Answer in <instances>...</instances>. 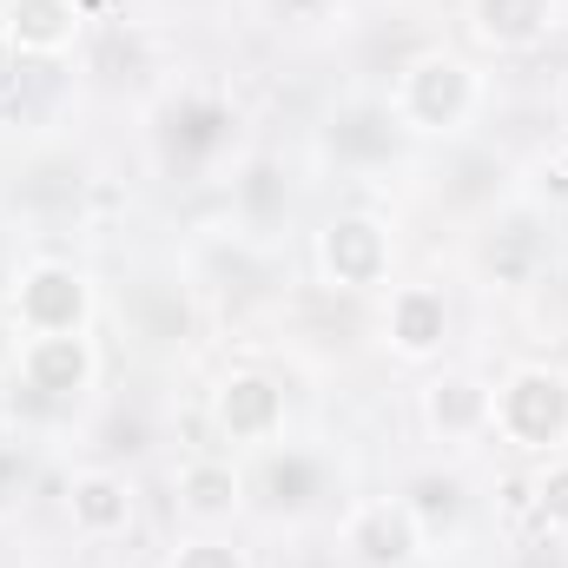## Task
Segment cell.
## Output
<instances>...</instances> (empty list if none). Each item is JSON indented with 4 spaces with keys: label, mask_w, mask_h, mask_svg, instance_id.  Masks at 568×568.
I'll return each instance as SVG.
<instances>
[{
    "label": "cell",
    "mask_w": 568,
    "mask_h": 568,
    "mask_svg": "<svg viewBox=\"0 0 568 568\" xmlns=\"http://www.w3.org/2000/svg\"><path fill=\"white\" fill-rule=\"evenodd\" d=\"M489 429L529 456L568 449V377L549 364H516L489 397Z\"/></svg>",
    "instance_id": "obj_1"
},
{
    "label": "cell",
    "mask_w": 568,
    "mask_h": 568,
    "mask_svg": "<svg viewBox=\"0 0 568 568\" xmlns=\"http://www.w3.org/2000/svg\"><path fill=\"white\" fill-rule=\"evenodd\" d=\"M476 100H483V87L456 53H417L390 87V113L404 133H456V126H469Z\"/></svg>",
    "instance_id": "obj_2"
},
{
    "label": "cell",
    "mask_w": 568,
    "mask_h": 568,
    "mask_svg": "<svg viewBox=\"0 0 568 568\" xmlns=\"http://www.w3.org/2000/svg\"><path fill=\"white\" fill-rule=\"evenodd\" d=\"M93 317V284L80 265H60V258H40L27 265L13 284V324L27 337H67V331H87Z\"/></svg>",
    "instance_id": "obj_3"
},
{
    "label": "cell",
    "mask_w": 568,
    "mask_h": 568,
    "mask_svg": "<svg viewBox=\"0 0 568 568\" xmlns=\"http://www.w3.org/2000/svg\"><path fill=\"white\" fill-rule=\"evenodd\" d=\"M390 258H397L390 225L371 219V212H337L317 232V265H324V278L337 291H377L390 278Z\"/></svg>",
    "instance_id": "obj_4"
},
{
    "label": "cell",
    "mask_w": 568,
    "mask_h": 568,
    "mask_svg": "<svg viewBox=\"0 0 568 568\" xmlns=\"http://www.w3.org/2000/svg\"><path fill=\"white\" fill-rule=\"evenodd\" d=\"M344 542H351V556L364 568H410L424 556L429 529L417 523V509H410L404 496H371V503L351 509Z\"/></svg>",
    "instance_id": "obj_5"
},
{
    "label": "cell",
    "mask_w": 568,
    "mask_h": 568,
    "mask_svg": "<svg viewBox=\"0 0 568 568\" xmlns=\"http://www.w3.org/2000/svg\"><path fill=\"white\" fill-rule=\"evenodd\" d=\"M93 337L87 331H67V337H27L20 344V384L40 397V404H73L80 390H93Z\"/></svg>",
    "instance_id": "obj_6"
},
{
    "label": "cell",
    "mask_w": 568,
    "mask_h": 568,
    "mask_svg": "<svg viewBox=\"0 0 568 568\" xmlns=\"http://www.w3.org/2000/svg\"><path fill=\"white\" fill-rule=\"evenodd\" d=\"M212 417L232 443H272L284 429V384H272L265 371H232L212 397Z\"/></svg>",
    "instance_id": "obj_7"
},
{
    "label": "cell",
    "mask_w": 568,
    "mask_h": 568,
    "mask_svg": "<svg viewBox=\"0 0 568 568\" xmlns=\"http://www.w3.org/2000/svg\"><path fill=\"white\" fill-rule=\"evenodd\" d=\"M87 7L80 0H7L0 7V33L20 60H60L80 40Z\"/></svg>",
    "instance_id": "obj_8"
},
{
    "label": "cell",
    "mask_w": 568,
    "mask_h": 568,
    "mask_svg": "<svg viewBox=\"0 0 568 568\" xmlns=\"http://www.w3.org/2000/svg\"><path fill=\"white\" fill-rule=\"evenodd\" d=\"M384 337H390V351L410 357V364L436 357L443 337H449V297H443L436 284H397V291H390V311H384Z\"/></svg>",
    "instance_id": "obj_9"
},
{
    "label": "cell",
    "mask_w": 568,
    "mask_h": 568,
    "mask_svg": "<svg viewBox=\"0 0 568 568\" xmlns=\"http://www.w3.org/2000/svg\"><path fill=\"white\" fill-rule=\"evenodd\" d=\"M562 0H469V27L496 53H529L556 33Z\"/></svg>",
    "instance_id": "obj_10"
},
{
    "label": "cell",
    "mask_w": 568,
    "mask_h": 568,
    "mask_svg": "<svg viewBox=\"0 0 568 568\" xmlns=\"http://www.w3.org/2000/svg\"><path fill=\"white\" fill-rule=\"evenodd\" d=\"M67 516H73V529H80L87 542L126 536V529H133V489H126V476H113V469H80V476L67 483Z\"/></svg>",
    "instance_id": "obj_11"
},
{
    "label": "cell",
    "mask_w": 568,
    "mask_h": 568,
    "mask_svg": "<svg viewBox=\"0 0 568 568\" xmlns=\"http://www.w3.org/2000/svg\"><path fill=\"white\" fill-rule=\"evenodd\" d=\"M489 397H496L489 384L449 371V377L424 384V424L436 429L443 443H476V436H489Z\"/></svg>",
    "instance_id": "obj_12"
},
{
    "label": "cell",
    "mask_w": 568,
    "mask_h": 568,
    "mask_svg": "<svg viewBox=\"0 0 568 568\" xmlns=\"http://www.w3.org/2000/svg\"><path fill=\"white\" fill-rule=\"evenodd\" d=\"M179 509H185L192 523H225V516L239 509V469L219 463V456H192V463L179 469Z\"/></svg>",
    "instance_id": "obj_13"
},
{
    "label": "cell",
    "mask_w": 568,
    "mask_h": 568,
    "mask_svg": "<svg viewBox=\"0 0 568 568\" xmlns=\"http://www.w3.org/2000/svg\"><path fill=\"white\" fill-rule=\"evenodd\" d=\"M542 225H536V212H516L496 239H489V272L503 284H529L536 272V258H542V239H536Z\"/></svg>",
    "instance_id": "obj_14"
},
{
    "label": "cell",
    "mask_w": 568,
    "mask_h": 568,
    "mask_svg": "<svg viewBox=\"0 0 568 568\" xmlns=\"http://www.w3.org/2000/svg\"><path fill=\"white\" fill-rule=\"evenodd\" d=\"M324 489V469H317V456H304V449H284L265 463V496H272V509H304L311 496Z\"/></svg>",
    "instance_id": "obj_15"
},
{
    "label": "cell",
    "mask_w": 568,
    "mask_h": 568,
    "mask_svg": "<svg viewBox=\"0 0 568 568\" xmlns=\"http://www.w3.org/2000/svg\"><path fill=\"white\" fill-rule=\"evenodd\" d=\"M529 509H536L542 529H568V449H556V456L536 469V483H529Z\"/></svg>",
    "instance_id": "obj_16"
},
{
    "label": "cell",
    "mask_w": 568,
    "mask_h": 568,
    "mask_svg": "<svg viewBox=\"0 0 568 568\" xmlns=\"http://www.w3.org/2000/svg\"><path fill=\"white\" fill-rule=\"evenodd\" d=\"M172 120H185V133H172L179 152H212V145L232 140V113H225V106H212V100H185Z\"/></svg>",
    "instance_id": "obj_17"
},
{
    "label": "cell",
    "mask_w": 568,
    "mask_h": 568,
    "mask_svg": "<svg viewBox=\"0 0 568 568\" xmlns=\"http://www.w3.org/2000/svg\"><path fill=\"white\" fill-rule=\"evenodd\" d=\"M404 503L417 509V523H424V529H443V523H456V509H463V489H456V476H417Z\"/></svg>",
    "instance_id": "obj_18"
},
{
    "label": "cell",
    "mask_w": 568,
    "mask_h": 568,
    "mask_svg": "<svg viewBox=\"0 0 568 568\" xmlns=\"http://www.w3.org/2000/svg\"><path fill=\"white\" fill-rule=\"evenodd\" d=\"M239 205H245V219H252V225H265L272 212H284V179H278V165H265V159H258V165L239 179Z\"/></svg>",
    "instance_id": "obj_19"
},
{
    "label": "cell",
    "mask_w": 568,
    "mask_h": 568,
    "mask_svg": "<svg viewBox=\"0 0 568 568\" xmlns=\"http://www.w3.org/2000/svg\"><path fill=\"white\" fill-rule=\"evenodd\" d=\"M536 205H568V140L536 165Z\"/></svg>",
    "instance_id": "obj_20"
},
{
    "label": "cell",
    "mask_w": 568,
    "mask_h": 568,
    "mask_svg": "<svg viewBox=\"0 0 568 568\" xmlns=\"http://www.w3.org/2000/svg\"><path fill=\"white\" fill-rule=\"evenodd\" d=\"M172 568H245V556L232 549V542H212V536H199V542H185Z\"/></svg>",
    "instance_id": "obj_21"
},
{
    "label": "cell",
    "mask_w": 568,
    "mask_h": 568,
    "mask_svg": "<svg viewBox=\"0 0 568 568\" xmlns=\"http://www.w3.org/2000/svg\"><path fill=\"white\" fill-rule=\"evenodd\" d=\"M20 344H27V337H20V324H13V317H0V377H13V371H20Z\"/></svg>",
    "instance_id": "obj_22"
},
{
    "label": "cell",
    "mask_w": 568,
    "mask_h": 568,
    "mask_svg": "<svg viewBox=\"0 0 568 568\" xmlns=\"http://www.w3.org/2000/svg\"><path fill=\"white\" fill-rule=\"evenodd\" d=\"M516 568H562V549H549V542H536V549H523Z\"/></svg>",
    "instance_id": "obj_23"
},
{
    "label": "cell",
    "mask_w": 568,
    "mask_h": 568,
    "mask_svg": "<svg viewBox=\"0 0 568 568\" xmlns=\"http://www.w3.org/2000/svg\"><path fill=\"white\" fill-rule=\"evenodd\" d=\"M0 278H7V258H0Z\"/></svg>",
    "instance_id": "obj_24"
},
{
    "label": "cell",
    "mask_w": 568,
    "mask_h": 568,
    "mask_svg": "<svg viewBox=\"0 0 568 568\" xmlns=\"http://www.w3.org/2000/svg\"><path fill=\"white\" fill-rule=\"evenodd\" d=\"M0 87H7V73H0Z\"/></svg>",
    "instance_id": "obj_25"
}]
</instances>
